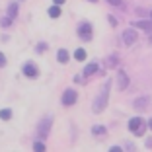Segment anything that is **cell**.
Returning <instances> with one entry per match:
<instances>
[{
	"instance_id": "1",
	"label": "cell",
	"mask_w": 152,
	"mask_h": 152,
	"mask_svg": "<svg viewBox=\"0 0 152 152\" xmlns=\"http://www.w3.org/2000/svg\"><path fill=\"white\" fill-rule=\"evenodd\" d=\"M109 82H105V86L102 88V94L96 98V102H94V105H92V109H94L96 113H99V111H103L105 109V105H107V98H109Z\"/></svg>"
},
{
	"instance_id": "2",
	"label": "cell",
	"mask_w": 152,
	"mask_h": 152,
	"mask_svg": "<svg viewBox=\"0 0 152 152\" xmlns=\"http://www.w3.org/2000/svg\"><path fill=\"white\" fill-rule=\"evenodd\" d=\"M51 127H53V119L51 117H43L39 121V125H37V133H39L41 139H47L51 133Z\"/></svg>"
},
{
	"instance_id": "3",
	"label": "cell",
	"mask_w": 152,
	"mask_h": 152,
	"mask_svg": "<svg viewBox=\"0 0 152 152\" xmlns=\"http://www.w3.org/2000/svg\"><path fill=\"white\" fill-rule=\"evenodd\" d=\"M78 35L84 41H92V26H90L88 22H82L80 26H78Z\"/></svg>"
},
{
	"instance_id": "4",
	"label": "cell",
	"mask_w": 152,
	"mask_h": 152,
	"mask_svg": "<svg viewBox=\"0 0 152 152\" xmlns=\"http://www.w3.org/2000/svg\"><path fill=\"white\" fill-rule=\"evenodd\" d=\"M76 99H78V94H76L74 90H64V94H63V103L64 105H74Z\"/></svg>"
},
{
	"instance_id": "5",
	"label": "cell",
	"mask_w": 152,
	"mask_h": 152,
	"mask_svg": "<svg viewBox=\"0 0 152 152\" xmlns=\"http://www.w3.org/2000/svg\"><path fill=\"white\" fill-rule=\"evenodd\" d=\"M129 129L133 131L134 134H142V119L140 117H133L129 121Z\"/></svg>"
},
{
	"instance_id": "6",
	"label": "cell",
	"mask_w": 152,
	"mask_h": 152,
	"mask_svg": "<svg viewBox=\"0 0 152 152\" xmlns=\"http://www.w3.org/2000/svg\"><path fill=\"white\" fill-rule=\"evenodd\" d=\"M23 74H26L27 78H37V76H39V68L33 63H26L23 64Z\"/></svg>"
},
{
	"instance_id": "7",
	"label": "cell",
	"mask_w": 152,
	"mask_h": 152,
	"mask_svg": "<svg viewBox=\"0 0 152 152\" xmlns=\"http://www.w3.org/2000/svg\"><path fill=\"white\" fill-rule=\"evenodd\" d=\"M137 39H139V37H137V31H134V29H127V31H123V43H125V45H133Z\"/></svg>"
},
{
	"instance_id": "8",
	"label": "cell",
	"mask_w": 152,
	"mask_h": 152,
	"mask_svg": "<svg viewBox=\"0 0 152 152\" xmlns=\"http://www.w3.org/2000/svg\"><path fill=\"white\" fill-rule=\"evenodd\" d=\"M117 84H119V90H125L129 86V78L123 70H119V74H117Z\"/></svg>"
},
{
	"instance_id": "9",
	"label": "cell",
	"mask_w": 152,
	"mask_h": 152,
	"mask_svg": "<svg viewBox=\"0 0 152 152\" xmlns=\"http://www.w3.org/2000/svg\"><path fill=\"white\" fill-rule=\"evenodd\" d=\"M134 27H139V29H144V31H152V20H150V22H146V20L134 22Z\"/></svg>"
},
{
	"instance_id": "10",
	"label": "cell",
	"mask_w": 152,
	"mask_h": 152,
	"mask_svg": "<svg viewBox=\"0 0 152 152\" xmlns=\"http://www.w3.org/2000/svg\"><path fill=\"white\" fill-rule=\"evenodd\" d=\"M57 61H58V63H66V61H68V51L66 49H58Z\"/></svg>"
},
{
	"instance_id": "11",
	"label": "cell",
	"mask_w": 152,
	"mask_h": 152,
	"mask_svg": "<svg viewBox=\"0 0 152 152\" xmlns=\"http://www.w3.org/2000/svg\"><path fill=\"white\" fill-rule=\"evenodd\" d=\"M47 14H49L51 18H58V16H61V8H58V4H53L49 10H47Z\"/></svg>"
},
{
	"instance_id": "12",
	"label": "cell",
	"mask_w": 152,
	"mask_h": 152,
	"mask_svg": "<svg viewBox=\"0 0 152 152\" xmlns=\"http://www.w3.org/2000/svg\"><path fill=\"white\" fill-rule=\"evenodd\" d=\"M8 16H10L12 20L18 16V4H16V2H12V4L8 6Z\"/></svg>"
},
{
	"instance_id": "13",
	"label": "cell",
	"mask_w": 152,
	"mask_h": 152,
	"mask_svg": "<svg viewBox=\"0 0 152 152\" xmlns=\"http://www.w3.org/2000/svg\"><path fill=\"white\" fill-rule=\"evenodd\" d=\"M0 119L2 121H10L12 119V109H0Z\"/></svg>"
},
{
	"instance_id": "14",
	"label": "cell",
	"mask_w": 152,
	"mask_h": 152,
	"mask_svg": "<svg viewBox=\"0 0 152 152\" xmlns=\"http://www.w3.org/2000/svg\"><path fill=\"white\" fill-rule=\"evenodd\" d=\"M96 70H98V64H96V63H92V64H88V66L84 68V74H86V76H90V74H94Z\"/></svg>"
},
{
	"instance_id": "15",
	"label": "cell",
	"mask_w": 152,
	"mask_h": 152,
	"mask_svg": "<svg viewBox=\"0 0 152 152\" xmlns=\"http://www.w3.org/2000/svg\"><path fill=\"white\" fill-rule=\"evenodd\" d=\"M74 58H76V61H84V58H86V51L84 49H76Z\"/></svg>"
},
{
	"instance_id": "16",
	"label": "cell",
	"mask_w": 152,
	"mask_h": 152,
	"mask_svg": "<svg viewBox=\"0 0 152 152\" xmlns=\"http://www.w3.org/2000/svg\"><path fill=\"white\" fill-rule=\"evenodd\" d=\"M92 133H94V134H105V127L96 125V127H92Z\"/></svg>"
},
{
	"instance_id": "17",
	"label": "cell",
	"mask_w": 152,
	"mask_h": 152,
	"mask_svg": "<svg viewBox=\"0 0 152 152\" xmlns=\"http://www.w3.org/2000/svg\"><path fill=\"white\" fill-rule=\"evenodd\" d=\"M0 26H2V27H10V26H12V18H10V16H8V18H2V20H0Z\"/></svg>"
},
{
	"instance_id": "18",
	"label": "cell",
	"mask_w": 152,
	"mask_h": 152,
	"mask_svg": "<svg viewBox=\"0 0 152 152\" xmlns=\"http://www.w3.org/2000/svg\"><path fill=\"white\" fill-rule=\"evenodd\" d=\"M134 107H139V109H142V107H146V99H144V98H140V99H137V102H134Z\"/></svg>"
},
{
	"instance_id": "19",
	"label": "cell",
	"mask_w": 152,
	"mask_h": 152,
	"mask_svg": "<svg viewBox=\"0 0 152 152\" xmlns=\"http://www.w3.org/2000/svg\"><path fill=\"white\" fill-rule=\"evenodd\" d=\"M33 150H35V152H43V150H45V144L39 140V142H35V144H33Z\"/></svg>"
},
{
	"instance_id": "20",
	"label": "cell",
	"mask_w": 152,
	"mask_h": 152,
	"mask_svg": "<svg viewBox=\"0 0 152 152\" xmlns=\"http://www.w3.org/2000/svg\"><path fill=\"white\" fill-rule=\"evenodd\" d=\"M2 66H6V57L0 53V68H2Z\"/></svg>"
},
{
	"instance_id": "21",
	"label": "cell",
	"mask_w": 152,
	"mask_h": 152,
	"mask_svg": "<svg viewBox=\"0 0 152 152\" xmlns=\"http://www.w3.org/2000/svg\"><path fill=\"white\" fill-rule=\"evenodd\" d=\"M111 6H121V0H107Z\"/></svg>"
},
{
	"instance_id": "22",
	"label": "cell",
	"mask_w": 152,
	"mask_h": 152,
	"mask_svg": "<svg viewBox=\"0 0 152 152\" xmlns=\"http://www.w3.org/2000/svg\"><path fill=\"white\" fill-rule=\"evenodd\" d=\"M41 51H45V43H41V45H37V53H41Z\"/></svg>"
},
{
	"instance_id": "23",
	"label": "cell",
	"mask_w": 152,
	"mask_h": 152,
	"mask_svg": "<svg viewBox=\"0 0 152 152\" xmlns=\"http://www.w3.org/2000/svg\"><path fill=\"white\" fill-rule=\"evenodd\" d=\"M109 23H111V26H117V20L113 18V16H109Z\"/></svg>"
},
{
	"instance_id": "24",
	"label": "cell",
	"mask_w": 152,
	"mask_h": 152,
	"mask_svg": "<svg viewBox=\"0 0 152 152\" xmlns=\"http://www.w3.org/2000/svg\"><path fill=\"white\" fill-rule=\"evenodd\" d=\"M53 2H55V4H58V6H61V4L64 2V0H53Z\"/></svg>"
},
{
	"instance_id": "25",
	"label": "cell",
	"mask_w": 152,
	"mask_h": 152,
	"mask_svg": "<svg viewBox=\"0 0 152 152\" xmlns=\"http://www.w3.org/2000/svg\"><path fill=\"white\" fill-rule=\"evenodd\" d=\"M148 125H150V129H152V119H150V123H148Z\"/></svg>"
},
{
	"instance_id": "26",
	"label": "cell",
	"mask_w": 152,
	"mask_h": 152,
	"mask_svg": "<svg viewBox=\"0 0 152 152\" xmlns=\"http://www.w3.org/2000/svg\"><path fill=\"white\" fill-rule=\"evenodd\" d=\"M88 2H98V0H88Z\"/></svg>"
},
{
	"instance_id": "27",
	"label": "cell",
	"mask_w": 152,
	"mask_h": 152,
	"mask_svg": "<svg viewBox=\"0 0 152 152\" xmlns=\"http://www.w3.org/2000/svg\"><path fill=\"white\" fill-rule=\"evenodd\" d=\"M150 20H152V12H150Z\"/></svg>"
},
{
	"instance_id": "28",
	"label": "cell",
	"mask_w": 152,
	"mask_h": 152,
	"mask_svg": "<svg viewBox=\"0 0 152 152\" xmlns=\"http://www.w3.org/2000/svg\"><path fill=\"white\" fill-rule=\"evenodd\" d=\"M150 43H152V37H150Z\"/></svg>"
}]
</instances>
